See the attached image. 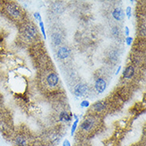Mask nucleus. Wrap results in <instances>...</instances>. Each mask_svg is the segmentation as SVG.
I'll use <instances>...</instances> for the list:
<instances>
[{
  "instance_id": "f257e3e1",
  "label": "nucleus",
  "mask_w": 146,
  "mask_h": 146,
  "mask_svg": "<svg viewBox=\"0 0 146 146\" xmlns=\"http://www.w3.org/2000/svg\"><path fill=\"white\" fill-rule=\"evenodd\" d=\"M96 125V120L93 117H89L86 118L81 125V129L84 132H90L94 129Z\"/></svg>"
},
{
  "instance_id": "f03ea898",
  "label": "nucleus",
  "mask_w": 146,
  "mask_h": 146,
  "mask_svg": "<svg viewBox=\"0 0 146 146\" xmlns=\"http://www.w3.org/2000/svg\"><path fill=\"white\" fill-rule=\"evenodd\" d=\"M23 35L28 41H32L35 39L37 36V30L35 27L31 24L27 25L24 29Z\"/></svg>"
},
{
  "instance_id": "7ed1b4c3",
  "label": "nucleus",
  "mask_w": 146,
  "mask_h": 146,
  "mask_svg": "<svg viewBox=\"0 0 146 146\" xmlns=\"http://www.w3.org/2000/svg\"><path fill=\"white\" fill-rule=\"evenodd\" d=\"M7 11L8 14L10 15L15 18V19L19 18L21 15H22V12H21L20 8L14 3L9 4L7 6Z\"/></svg>"
},
{
  "instance_id": "20e7f679",
  "label": "nucleus",
  "mask_w": 146,
  "mask_h": 146,
  "mask_svg": "<svg viewBox=\"0 0 146 146\" xmlns=\"http://www.w3.org/2000/svg\"><path fill=\"white\" fill-rule=\"evenodd\" d=\"M87 86L86 84H82V83H79L77 86H75L74 88V94L76 97H82L86 94Z\"/></svg>"
},
{
  "instance_id": "39448f33",
  "label": "nucleus",
  "mask_w": 146,
  "mask_h": 146,
  "mask_svg": "<svg viewBox=\"0 0 146 146\" xmlns=\"http://www.w3.org/2000/svg\"><path fill=\"white\" fill-rule=\"evenodd\" d=\"M59 82V78L58 77V75L55 73H50V74H48L46 77V82L48 86L50 87H55L58 86Z\"/></svg>"
},
{
  "instance_id": "423d86ee",
  "label": "nucleus",
  "mask_w": 146,
  "mask_h": 146,
  "mask_svg": "<svg viewBox=\"0 0 146 146\" xmlns=\"http://www.w3.org/2000/svg\"><path fill=\"white\" fill-rule=\"evenodd\" d=\"M95 90L96 91L99 93V94H102L103 93L105 90L106 89V82L102 78H98L95 82Z\"/></svg>"
},
{
  "instance_id": "0eeeda50",
  "label": "nucleus",
  "mask_w": 146,
  "mask_h": 146,
  "mask_svg": "<svg viewBox=\"0 0 146 146\" xmlns=\"http://www.w3.org/2000/svg\"><path fill=\"white\" fill-rule=\"evenodd\" d=\"M70 54V50L66 46L60 47L58 50V57L60 59H66V58H69Z\"/></svg>"
},
{
  "instance_id": "6e6552de",
  "label": "nucleus",
  "mask_w": 146,
  "mask_h": 146,
  "mask_svg": "<svg viewBox=\"0 0 146 146\" xmlns=\"http://www.w3.org/2000/svg\"><path fill=\"white\" fill-rule=\"evenodd\" d=\"M106 103L103 102V101H100V102L95 103L94 105L91 107V110H94V112H97V113H101V112L106 110Z\"/></svg>"
},
{
  "instance_id": "1a4fd4ad",
  "label": "nucleus",
  "mask_w": 146,
  "mask_h": 146,
  "mask_svg": "<svg viewBox=\"0 0 146 146\" xmlns=\"http://www.w3.org/2000/svg\"><path fill=\"white\" fill-rule=\"evenodd\" d=\"M112 15L113 19L117 21H121L125 17V12L121 7L115 8L113 11L112 13Z\"/></svg>"
},
{
  "instance_id": "9d476101",
  "label": "nucleus",
  "mask_w": 146,
  "mask_h": 146,
  "mask_svg": "<svg viewBox=\"0 0 146 146\" xmlns=\"http://www.w3.org/2000/svg\"><path fill=\"white\" fill-rule=\"evenodd\" d=\"M135 74V69L133 66H129L123 72V77L125 79H131Z\"/></svg>"
},
{
  "instance_id": "9b49d317",
  "label": "nucleus",
  "mask_w": 146,
  "mask_h": 146,
  "mask_svg": "<svg viewBox=\"0 0 146 146\" xmlns=\"http://www.w3.org/2000/svg\"><path fill=\"white\" fill-rule=\"evenodd\" d=\"M15 144L17 146H27V141L25 137L19 135L16 137L15 140Z\"/></svg>"
},
{
  "instance_id": "f8f14e48",
  "label": "nucleus",
  "mask_w": 146,
  "mask_h": 146,
  "mask_svg": "<svg viewBox=\"0 0 146 146\" xmlns=\"http://www.w3.org/2000/svg\"><path fill=\"white\" fill-rule=\"evenodd\" d=\"M59 120L62 122H69L71 121V115L69 114L67 111H62L59 115Z\"/></svg>"
},
{
  "instance_id": "ddd939ff",
  "label": "nucleus",
  "mask_w": 146,
  "mask_h": 146,
  "mask_svg": "<svg viewBox=\"0 0 146 146\" xmlns=\"http://www.w3.org/2000/svg\"><path fill=\"white\" fill-rule=\"evenodd\" d=\"M51 38L53 42H54V45H56V46H58V45H60L61 42H62V36H61V35L58 34V33L53 34L51 36Z\"/></svg>"
},
{
  "instance_id": "4468645a",
  "label": "nucleus",
  "mask_w": 146,
  "mask_h": 146,
  "mask_svg": "<svg viewBox=\"0 0 146 146\" xmlns=\"http://www.w3.org/2000/svg\"><path fill=\"white\" fill-rule=\"evenodd\" d=\"M78 122H79V120L78 118L75 120V121L74 122V124H73V125H72V128H71V133H70L71 136H74V133L75 131H76V129H77V127H78Z\"/></svg>"
},
{
  "instance_id": "2eb2a0df",
  "label": "nucleus",
  "mask_w": 146,
  "mask_h": 146,
  "mask_svg": "<svg viewBox=\"0 0 146 146\" xmlns=\"http://www.w3.org/2000/svg\"><path fill=\"white\" fill-rule=\"evenodd\" d=\"M112 34L113 35V36L115 37H118L120 35V34H121V31H120V29L117 27H114L112 28Z\"/></svg>"
},
{
  "instance_id": "dca6fc26",
  "label": "nucleus",
  "mask_w": 146,
  "mask_h": 146,
  "mask_svg": "<svg viewBox=\"0 0 146 146\" xmlns=\"http://www.w3.org/2000/svg\"><path fill=\"white\" fill-rule=\"evenodd\" d=\"M39 26H40V29L42 31V34L43 35V38L46 39V31H45V27H44V23L42 21L39 22Z\"/></svg>"
},
{
  "instance_id": "f3484780",
  "label": "nucleus",
  "mask_w": 146,
  "mask_h": 146,
  "mask_svg": "<svg viewBox=\"0 0 146 146\" xmlns=\"http://www.w3.org/2000/svg\"><path fill=\"white\" fill-rule=\"evenodd\" d=\"M90 103L89 101H86V100H84L82 101L81 104H80V106L82 107H85V108H88V107L90 106Z\"/></svg>"
},
{
  "instance_id": "a211bd4d",
  "label": "nucleus",
  "mask_w": 146,
  "mask_h": 146,
  "mask_svg": "<svg viewBox=\"0 0 146 146\" xmlns=\"http://www.w3.org/2000/svg\"><path fill=\"white\" fill-rule=\"evenodd\" d=\"M110 59H117V52L113 51L110 53Z\"/></svg>"
},
{
  "instance_id": "6ab92c4d",
  "label": "nucleus",
  "mask_w": 146,
  "mask_h": 146,
  "mask_svg": "<svg viewBox=\"0 0 146 146\" xmlns=\"http://www.w3.org/2000/svg\"><path fill=\"white\" fill-rule=\"evenodd\" d=\"M125 13H126V15L128 17V19H130L131 18V14H132V9L130 7H128L125 10Z\"/></svg>"
},
{
  "instance_id": "aec40b11",
  "label": "nucleus",
  "mask_w": 146,
  "mask_h": 146,
  "mask_svg": "<svg viewBox=\"0 0 146 146\" xmlns=\"http://www.w3.org/2000/svg\"><path fill=\"white\" fill-rule=\"evenodd\" d=\"M133 38H132V37H127L126 38H125V42H126L127 46H131V44L133 43Z\"/></svg>"
},
{
  "instance_id": "412c9836",
  "label": "nucleus",
  "mask_w": 146,
  "mask_h": 146,
  "mask_svg": "<svg viewBox=\"0 0 146 146\" xmlns=\"http://www.w3.org/2000/svg\"><path fill=\"white\" fill-rule=\"evenodd\" d=\"M34 17H35V19L38 20V22H41V21H42V18H41V15H40V14L38 12H35V13L34 14Z\"/></svg>"
},
{
  "instance_id": "4be33fe9",
  "label": "nucleus",
  "mask_w": 146,
  "mask_h": 146,
  "mask_svg": "<svg viewBox=\"0 0 146 146\" xmlns=\"http://www.w3.org/2000/svg\"><path fill=\"white\" fill-rule=\"evenodd\" d=\"M62 146H71V145H70V141H69V140L66 139V140L63 141Z\"/></svg>"
},
{
  "instance_id": "5701e85b",
  "label": "nucleus",
  "mask_w": 146,
  "mask_h": 146,
  "mask_svg": "<svg viewBox=\"0 0 146 146\" xmlns=\"http://www.w3.org/2000/svg\"><path fill=\"white\" fill-rule=\"evenodd\" d=\"M125 35L127 36V37H129V29L128 27H125Z\"/></svg>"
},
{
  "instance_id": "b1692460",
  "label": "nucleus",
  "mask_w": 146,
  "mask_h": 146,
  "mask_svg": "<svg viewBox=\"0 0 146 146\" xmlns=\"http://www.w3.org/2000/svg\"><path fill=\"white\" fill-rule=\"evenodd\" d=\"M121 66H119L118 68H117V71H116V73H115V74L117 75L120 73V71H121Z\"/></svg>"
}]
</instances>
